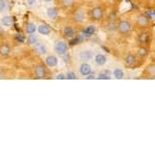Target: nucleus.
<instances>
[{"mask_svg":"<svg viewBox=\"0 0 155 155\" xmlns=\"http://www.w3.org/2000/svg\"><path fill=\"white\" fill-rule=\"evenodd\" d=\"M2 78H3V74H2V72L0 71V79H2Z\"/></svg>","mask_w":155,"mask_h":155,"instance_id":"nucleus-34","label":"nucleus"},{"mask_svg":"<svg viewBox=\"0 0 155 155\" xmlns=\"http://www.w3.org/2000/svg\"><path fill=\"white\" fill-rule=\"evenodd\" d=\"M45 1H47V2H49V1H51V0H45Z\"/></svg>","mask_w":155,"mask_h":155,"instance_id":"nucleus-35","label":"nucleus"},{"mask_svg":"<svg viewBox=\"0 0 155 155\" xmlns=\"http://www.w3.org/2000/svg\"><path fill=\"white\" fill-rule=\"evenodd\" d=\"M55 52L59 55H65L67 52V44L63 41H58L55 42Z\"/></svg>","mask_w":155,"mask_h":155,"instance_id":"nucleus-1","label":"nucleus"},{"mask_svg":"<svg viewBox=\"0 0 155 155\" xmlns=\"http://www.w3.org/2000/svg\"><path fill=\"white\" fill-rule=\"evenodd\" d=\"M1 23L4 26H12L14 24V19L12 18L11 16H5L1 19Z\"/></svg>","mask_w":155,"mask_h":155,"instance_id":"nucleus-11","label":"nucleus"},{"mask_svg":"<svg viewBox=\"0 0 155 155\" xmlns=\"http://www.w3.org/2000/svg\"><path fill=\"white\" fill-rule=\"evenodd\" d=\"M35 30H36L35 24H33V23H28V24H27V26H26V32H27V33H29V34L34 33V32H35Z\"/></svg>","mask_w":155,"mask_h":155,"instance_id":"nucleus-18","label":"nucleus"},{"mask_svg":"<svg viewBox=\"0 0 155 155\" xmlns=\"http://www.w3.org/2000/svg\"><path fill=\"white\" fill-rule=\"evenodd\" d=\"M136 56L134 55H132V54H129L128 56L125 58V63H126V65H128V66H132L134 63H136Z\"/></svg>","mask_w":155,"mask_h":155,"instance_id":"nucleus-13","label":"nucleus"},{"mask_svg":"<svg viewBox=\"0 0 155 155\" xmlns=\"http://www.w3.org/2000/svg\"><path fill=\"white\" fill-rule=\"evenodd\" d=\"M17 41H19L20 42H24V37L21 35V34H18V35L16 36Z\"/></svg>","mask_w":155,"mask_h":155,"instance_id":"nucleus-30","label":"nucleus"},{"mask_svg":"<svg viewBox=\"0 0 155 155\" xmlns=\"http://www.w3.org/2000/svg\"><path fill=\"white\" fill-rule=\"evenodd\" d=\"M91 15H92V17H93V19L101 20L102 18V9L101 7H95V8L92 9Z\"/></svg>","mask_w":155,"mask_h":155,"instance_id":"nucleus-7","label":"nucleus"},{"mask_svg":"<svg viewBox=\"0 0 155 155\" xmlns=\"http://www.w3.org/2000/svg\"><path fill=\"white\" fill-rule=\"evenodd\" d=\"M9 53H11V48L6 45H3V46L0 47V55L1 56H7Z\"/></svg>","mask_w":155,"mask_h":155,"instance_id":"nucleus-16","label":"nucleus"},{"mask_svg":"<svg viewBox=\"0 0 155 155\" xmlns=\"http://www.w3.org/2000/svg\"><path fill=\"white\" fill-rule=\"evenodd\" d=\"M46 63H47V65L50 66V67H54V66H56L57 64H58V59H57V57L51 55V56L47 57Z\"/></svg>","mask_w":155,"mask_h":155,"instance_id":"nucleus-5","label":"nucleus"},{"mask_svg":"<svg viewBox=\"0 0 155 155\" xmlns=\"http://www.w3.org/2000/svg\"><path fill=\"white\" fill-rule=\"evenodd\" d=\"M38 32L41 34H44V35H48V34H50V32H51V29L47 25H41L38 27Z\"/></svg>","mask_w":155,"mask_h":155,"instance_id":"nucleus-12","label":"nucleus"},{"mask_svg":"<svg viewBox=\"0 0 155 155\" xmlns=\"http://www.w3.org/2000/svg\"><path fill=\"white\" fill-rule=\"evenodd\" d=\"M6 9V2L4 0H0V12H5Z\"/></svg>","mask_w":155,"mask_h":155,"instance_id":"nucleus-25","label":"nucleus"},{"mask_svg":"<svg viewBox=\"0 0 155 155\" xmlns=\"http://www.w3.org/2000/svg\"><path fill=\"white\" fill-rule=\"evenodd\" d=\"M65 79H68V80H76V79H77V77H76V74H74V72L69 71V72H67Z\"/></svg>","mask_w":155,"mask_h":155,"instance_id":"nucleus-26","label":"nucleus"},{"mask_svg":"<svg viewBox=\"0 0 155 155\" xmlns=\"http://www.w3.org/2000/svg\"><path fill=\"white\" fill-rule=\"evenodd\" d=\"M114 77L116 78V79H122V78L124 77V74L120 68H116L114 71Z\"/></svg>","mask_w":155,"mask_h":155,"instance_id":"nucleus-22","label":"nucleus"},{"mask_svg":"<svg viewBox=\"0 0 155 155\" xmlns=\"http://www.w3.org/2000/svg\"><path fill=\"white\" fill-rule=\"evenodd\" d=\"M95 32V27L94 26H89L84 30V34H86V36H91L93 35V33Z\"/></svg>","mask_w":155,"mask_h":155,"instance_id":"nucleus-19","label":"nucleus"},{"mask_svg":"<svg viewBox=\"0 0 155 155\" xmlns=\"http://www.w3.org/2000/svg\"><path fill=\"white\" fill-rule=\"evenodd\" d=\"M47 15L50 19H55L57 18V15H58V11H57L56 7H50L47 11Z\"/></svg>","mask_w":155,"mask_h":155,"instance_id":"nucleus-10","label":"nucleus"},{"mask_svg":"<svg viewBox=\"0 0 155 155\" xmlns=\"http://www.w3.org/2000/svg\"><path fill=\"white\" fill-rule=\"evenodd\" d=\"M87 79H88V80L94 79V74H90V76H89V77H87Z\"/></svg>","mask_w":155,"mask_h":155,"instance_id":"nucleus-33","label":"nucleus"},{"mask_svg":"<svg viewBox=\"0 0 155 155\" xmlns=\"http://www.w3.org/2000/svg\"><path fill=\"white\" fill-rule=\"evenodd\" d=\"M147 16H148V18H154V12H147Z\"/></svg>","mask_w":155,"mask_h":155,"instance_id":"nucleus-32","label":"nucleus"},{"mask_svg":"<svg viewBox=\"0 0 155 155\" xmlns=\"http://www.w3.org/2000/svg\"><path fill=\"white\" fill-rule=\"evenodd\" d=\"M80 72H81V74H83V76H88L90 72H91V66L87 63H83L81 65V67H80Z\"/></svg>","mask_w":155,"mask_h":155,"instance_id":"nucleus-8","label":"nucleus"},{"mask_svg":"<svg viewBox=\"0 0 155 155\" xmlns=\"http://www.w3.org/2000/svg\"><path fill=\"white\" fill-rule=\"evenodd\" d=\"M139 39H140V41H141V42L146 44V42H148V41H149V35L147 33H142V34H140Z\"/></svg>","mask_w":155,"mask_h":155,"instance_id":"nucleus-23","label":"nucleus"},{"mask_svg":"<svg viewBox=\"0 0 155 155\" xmlns=\"http://www.w3.org/2000/svg\"><path fill=\"white\" fill-rule=\"evenodd\" d=\"M27 4H28V6L30 7L34 6L36 4V0H27Z\"/></svg>","mask_w":155,"mask_h":155,"instance_id":"nucleus-29","label":"nucleus"},{"mask_svg":"<svg viewBox=\"0 0 155 155\" xmlns=\"http://www.w3.org/2000/svg\"><path fill=\"white\" fill-rule=\"evenodd\" d=\"M62 4H63V6L65 7H71L72 6V4H74V0H61Z\"/></svg>","mask_w":155,"mask_h":155,"instance_id":"nucleus-24","label":"nucleus"},{"mask_svg":"<svg viewBox=\"0 0 155 155\" xmlns=\"http://www.w3.org/2000/svg\"><path fill=\"white\" fill-rule=\"evenodd\" d=\"M95 62H96L97 65H101V66L104 65V64H106V62H107L106 56H104V55H101V54L96 55V56H95Z\"/></svg>","mask_w":155,"mask_h":155,"instance_id":"nucleus-9","label":"nucleus"},{"mask_svg":"<svg viewBox=\"0 0 155 155\" xmlns=\"http://www.w3.org/2000/svg\"><path fill=\"white\" fill-rule=\"evenodd\" d=\"M27 42L29 45H34L35 42H37V36L34 33H31L28 36V38H27Z\"/></svg>","mask_w":155,"mask_h":155,"instance_id":"nucleus-21","label":"nucleus"},{"mask_svg":"<svg viewBox=\"0 0 155 155\" xmlns=\"http://www.w3.org/2000/svg\"><path fill=\"white\" fill-rule=\"evenodd\" d=\"M137 24H139L140 26L144 27V26H146V25L148 24V18H147V17H145V16H141V17H139V18H137Z\"/></svg>","mask_w":155,"mask_h":155,"instance_id":"nucleus-17","label":"nucleus"},{"mask_svg":"<svg viewBox=\"0 0 155 155\" xmlns=\"http://www.w3.org/2000/svg\"><path fill=\"white\" fill-rule=\"evenodd\" d=\"M34 50H35L36 53L41 54V55H44L47 53V47L44 42H35L34 44Z\"/></svg>","mask_w":155,"mask_h":155,"instance_id":"nucleus-3","label":"nucleus"},{"mask_svg":"<svg viewBox=\"0 0 155 155\" xmlns=\"http://www.w3.org/2000/svg\"><path fill=\"white\" fill-rule=\"evenodd\" d=\"M63 32H64V35L67 36V37H72V36H74V30H72L71 27H69V26L64 27Z\"/></svg>","mask_w":155,"mask_h":155,"instance_id":"nucleus-20","label":"nucleus"},{"mask_svg":"<svg viewBox=\"0 0 155 155\" xmlns=\"http://www.w3.org/2000/svg\"><path fill=\"white\" fill-rule=\"evenodd\" d=\"M147 54H148V53H147V50L145 48H140L139 49V55H140V56H146Z\"/></svg>","mask_w":155,"mask_h":155,"instance_id":"nucleus-27","label":"nucleus"},{"mask_svg":"<svg viewBox=\"0 0 155 155\" xmlns=\"http://www.w3.org/2000/svg\"><path fill=\"white\" fill-rule=\"evenodd\" d=\"M99 80H110L111 79V71H107V69H104L102 71L98 76Z\"/></svg>","mask_w":155,"mask_h":155,"instance_id":"nucleus-14","label":"nucleus"},{"mask_svg":"<svg viewBox=\"0 0 155 155\" xmlns=\"http://www.w3.org/2000/svg\"><path fill=\"white\" fill-rule=\"evenodd\" d=\"M85 19V16H84V12L83 11H78L74 15V21L76 22H79V23H82Z\"/></svg>","mask_w":155,"mask_h":155,"instance_id":"nucleus-15","label":"nucleus"},{"mask_svg":"<svg viewBox=\"0 0 155 155\" xmlns=\"http://www.w3.org/2000/svg\"><path fill=\"white\" fill-rule=\"evenodd\" d=\"M80 58L83 61H89L93 58V53L91 51H83L80 53Z\"/></svg>","mask_w":155,"mask_h":155,"instance_id":"nucleus-4","label":"nucleus"},{"mask_svg":"<svg viewBox=\"0 0 155 155\" xmlns=\"http://www.w3.org/2000/svg\"><path fill=\"white\" fill-rule=\"evenodd\" d=\"M79 41H80V37H74V38H72L71 41V42L69 44L71 45V46H74V45H77V44H79Z\"/></svg>","mask_w":155,"mask_h":155,"instance_id":"nucleus-28","label":"nucleus"},{"mask_svg":"<svg viewBox=\"0 0 155 155\" xmlns=\"http://www.w3.org/2000/svg\"><path fill=\"white\" fill-rule=\"evenodd\" d=\"M118 29H119V31L121 32V33H123V34L128 33V32L130 31V29H131L130 23H129V22H127V21L120 22L119 25H118Z\"/></svg>","mask_w":155,"mask_h":155,"instance_id":"nucleus-2","label":"nucleus"},{"mask_svg":"<svg viewBox=\"0 0 155 155\" xmlns=\"http://www.w3.org/2000/svg\"><path fill=\"white\" fill-rule=\"evenodd\" d=\"M35 76L37 79H44L46 76V69L42 65H38L35 67Z\"/></svg>","mask_w":155,"mask_h":155,"instance_id":"nucleus-6","label":"nucleus"},{"mask_svg":"<svg viewBox=\"0 0 155 155\" xmlns=\"http://www.w3.org/2000/svg\"><path fill=\"white\" fill-rule=\"evenodd\" d=\"M56 79H58V80H64V79H65V77H64L63 74H59L58 76L56 77Z\"/></svg>","mask_w":155,"mask_h":155,"instance_id":"nucleus-31","label":"nucleus"}]
</instances>
